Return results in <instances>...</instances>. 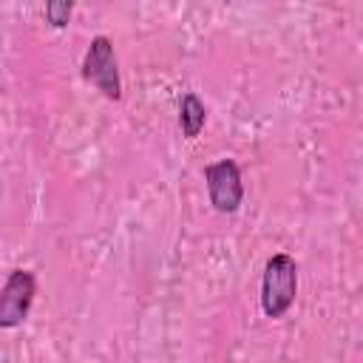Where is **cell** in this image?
Instances as JSON below:
<instances>
[{
	"label": "cell",
	"mask_w": 363,
	"mask_h": 363,
	"mask_svg": "<svg viewBox=\"0 0 363 363\" xmlns=\"http://www.w3.org/2000/svg\"><path fill=\"white\" fill-rule=\"evenodd\" d=\"M298 295V261L289 252H275L264 264L261 275V312L281 318L289 312Z\"/></svg>",
	"instance_id": "1"
},
{
	"label": "cell",
	"mask_w": 363,
	"mask_h": 363,
	"mask_svg": "<svg viewBox=\"0 0 363 363\" xmlns=\"http://www.w3.org/2000/svg\"><path fill=\"white\" fill-rule=\"evenodd\" d=\"M82 77L91 82L102 96L108 99H122V77H119V62L113 54V43L105 34H96L82 57Z\"/></svg>",
	"instance_id": "2"
},
{
	"label": "cell",
	"mask_w": 363,
	"mask_h": 363,
	"mask_svg": "<svg viewBox=\"0 0 363 363\" xmlns=\"http://www.w3.org/2000/svg\"><path fill=\"white\" fill-rule=\"evenodd\" d=\"M204 184L210 204L218 213H235L244 201V182H241V167L235 159H218L204 167Z\"/></svg>",
	"instance_id": "3"
},
{
	"label": "cell",
	"mask_w": 363,
	"mask_h": 363,
	"mask_svg": "<svg viewBox=\"0 0 363 363\" xmlns=\"http://www.w3.org/2000/svg\"><path fill=\"white\" fill-rule=\"evenodd\" d=\"M37 295V278L31 269H11L0 289V329L20 326L34 303Z\"/></svg>",
	"instance_id": "4"
},
{
	"label": "cell",
	"mask_w": 363,
	"mask_h": 363,
	"mask_svg": "<svg viewBox=\"0 0 363 363\" xmlns=\"http://www.w3.org/2000/svg\"><path fill=\"white\" fill-rule=\"evenodd\" d=\"M207 122V108L204 102L199 99L196 91H184L182 99H179V128H182V136L187 139H196L201 133Z\"/></svg>",
	"instance_id": "5"
},
{
	"label": "cell",
	"mask_w": 363,
	"mask_h": 363,
	"mask_svg": "<svg viewBox=\"0 0 363 363\" xmlns=\"http://www.w3.org/2000/svg\"><path fill=\"white\" fill-rule=\"evenodd\" d=\"M71 11H74V3H71V0H51V3H45V9H43L45 23H48V26H54V28L68 26Z\"/></svg>",
	"instance_id": "6"
}]
</instances>
